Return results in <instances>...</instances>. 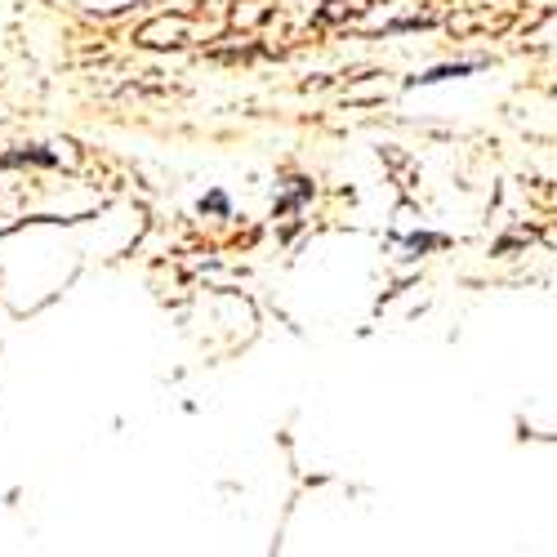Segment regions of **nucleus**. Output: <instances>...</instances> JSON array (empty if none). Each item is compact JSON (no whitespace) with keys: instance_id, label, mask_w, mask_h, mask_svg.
Wrapping results in <instances>:
<instances>
[{"instance_id":"nucleus-1","label":"nucleus","mask_w":557,"mask_h":557,"mask_svg":"<svg viewBox=\"0 0 557 557\" xmlns=\"http://www.w3.org/2000/svg\"><path fill=\"white\" fill-rule=\"evenodd\" d=\"M469 72H478V63H459V67H437V72L420 76V85H433V81H450V76H469Z\"/></svg>"}]
</instances>
